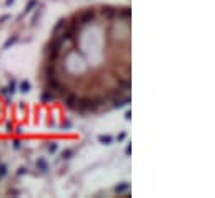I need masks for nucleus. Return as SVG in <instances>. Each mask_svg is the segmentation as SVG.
<instances>
[{
	"label": "nucleus",
	"instance_id": "nucleus-5",
	"mask_svg": "<svg viewBox=\"0 0 215 198\" xmlns=\"http://www.w3.org/2000/svg\"><path fill=\"white\" fill-rule=\"evenodd\" d=\"M33 5H35V2H30V3H29V9L25 10V13H29V12H30V9H32Z\"/></svg>",
	"mask_w": 215,
	"mask_h": 198
},
{
	"label": "nucleus",
	"instance_id": "nucleus-4",
	"mask_svg": "<svg viewBox=\"0 0 215 198\" xmlns=\"http://www.w3.org/2000/svg\"><path fill=\"white\" fill-rule=\"evenodd\" d=\"M55 150H57V145H55V143H53V145H50V147H49V151H50V153H53Z\"/></svg>",
	"mask_w": 215,
	"mask_h": 198
},
{
	"label": "nucleus",
	"instance_id": "nucleus-2",
	"mask_svg": "<svg viewBox=\"0 0 215 198\" xmlns=\"http://www.w3.org/2000/svg\"><path fill=\"white\" fill-rule=\"evenodd\" d=\"M20 90H22L23 93H27V92L30 90V83H29V82H22V85H20Z\"/></svg>",
	"mask_w": 215,
	"mask_h": 198
},
{
	"label": "nucleus",
	"instance_id": "nucleus-8",
	"mask_svg": "<svg viewBox=\"0 0 215 198\" xmlns=\"http://www.w3.org/2000/svg\"><path fill=\"white\" fill-rule=\"evenodd\" d=\"M130 117H132V115H130V112H127V113H125V120H130Z\"/></svg>",
	"mask_w": 215,
	"mask_h": 198
},
{
	"label": "nucleus",
	"instance_id": "nucleus-6",
	"mask_svg": "<svg viewBox=\"0 0 215 198\" xmlns=\"http://www.w3.org/2000/svg\"><path fill=\"white\" fill-rule=\"evenodd\" d=\"M130 151H132V147H130V145H128L127 148H125V153H127V155H130Z\"/></svg>",
	"mask_w": 215,
	"mask_h": 198
},
{
	"label": "nucleus",
	"instance_id": "nucleus-3",
	"mask_svg": "<svg viewBox=\"0 0 215 198\" xmlns=\"http://www.w3.org/2000/svg\"><path fill=\"white\" fill-rule=\"evenodd\" d=\"M127 188H128V183H122V185H118V187H117L115 190H117L118 193H122V191H125Z\"/></svg>",
	"mask_w": 215,
	"mask_h": 198
},
{
	"label": "nucleus",
	"instance_id": "nucleus-1",
	"mask_svg": "<svg viewBox=\"0 0 215 198\" xmlns=\"http://www.w3.org/2000/svg\"><path fill=\"white\" fill-rule=\"evenodd\" d=\"M98 142L103 143V145H110V143L114 142V138H112L110 135H100V137H98Z\"/></svg>",
	"mask_w": 215,
	"mask_h": 198
},
{
	"label": "nucleus",
	"instance_id": "nucleus-9",
	"mask_svg": "<svg viewBox=\"0 0 215 198\" xmlns=\"http://www.w3.org/2000/svg\"><path fill=\"white\" fill-rule=\"evenodd\" d=\"M12 2H13V0H7V5H10V3H12Z\"/></svg>",
	"mask_w": 215,
	"mask_h": 198
},
{
	"label": "nucleus",
	"instance_id": "nucleus-7",
	"mask_svg": "<svg viewBox=\"0 0 215 198\" xmlns=\"http://www.w3.org/2000/svg\"><path fill=\"white\" fill-rule=\"evenodd\" d=\"M0 175H2V177L5 175V167H0Z\"/></svg>",
	"mask_w": 215,
	"mask_h": 198
}]
</instances>
